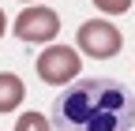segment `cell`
<instances>
[{
  "instance_id": "obj_1",
  "label": "cell",
  "mask_w": 135,
  "mask_h": 131,
  "mask_svg": "<svg viewBox=\"0 0 135 131\" xmlns=\"http://www.w3.org/2000/svg\"><path fill=\"white\" fill-rule=\"evenodd\" d=\"M49 124L56 131H131L135 94L105 75L75 79L64 94H56Z\"/></svg>"
},
{
  "instance_id": "obj_2",
  "label": "cell",
  "mask_w": 135,
  "mask_h": 131,
  "mask_svg": "<svg viewBox=\"0 0 135 131\" xmlns=\"http://www.w3.org/2000/svg\"><path fill=\"white\" fill-rule=\"evenodd\" d=\"M34 71H38V79L49 83V86H68V83H75L79 71H83L79 49H71V45H45L41 53H38Z\"/></svg>"
},
{
  "instance_id": "obj_3",
  "label": "cell",
  "mask_w": 135,
  "mask_h": 131,
  "mask_svg": "<svg viewBox=\"0 0 135 131\" xmlns=\"http://www.w3.org/2000/svg\"><path fill=\"white\" fill-rule=\"evenodd\" d=\"M60 34V15L45 4H30L15 15V38L30 41V45H53V38Z\"/></svg>"
},
{
  "instance_id": "obj_4",
  "label": "cell",
  "mask_w": 135,
  "mask_h": 131,
  "mask_svg": "<svg viewBox=\"0 0 135 131\" xmlns=\"http://www.w3.org/2000/svg\"><path fill=\"white\" fill-rule=\"evenodd\" d=\"M75 41H79V53H86V56H94V60H109V56L120 53L124 34H120L113 23H105V19H86V23L79 26Z\"/></svg>"
},
{
  "instance_id": "obj_5",
  "label": "cell",
  "mask_w": 135,
  "mask_h": 131,
  "mask_svg": "<svg viewBox=\"0 0 135 131\" xmlns=\"http://www.w3.org/2000/svg\"><path fill=\"white\" fill-rule=\"evenodd\" d=\"M26 97V86L15 71H0V112H15Z\"/></svg>"
},
{
  "instance_id": "obj_6",
  "label": "cell",
  "mask_w": 135,
  "mask_h": 131,
  "mask_svg": "<svg viewBox=\"0 0 135 131\" xmlns=\"http://www.w3.org/2000/svg\"><path fill=\"white\" fill-rule=\"evenodd\" d=\"M15 131H53V124H49L41 112H23L19 124H15Z\"/></svg>"
},
{
  "instance_id": "obj_7",
  "label": "cell",
  "mask_w": 135,
  "mask_h": 131,
  "mask_svg": "<svg viewBox=\"0 0 135 131\" xmlns=\"http://www.w3.org/2000/svg\"><path fill=\"white\" fill-rule=\"evenodd\" d=\"M94 4H98V11H105V15H124L131 8V0H94Z\"/></svg>"
},
{
  "instance_id": "obj_8",
  "label": "cell",
  "mask_w": 135,
  "mask_h": 131,
  "mask_svg": "<svg viewBox=\"0 0 135 131\" xmlns=\"http://www.w3.org/2000/svg\"><path fill=\"white\" fill-rule=\"evenodd\" d=\"M4 30H8V15H4V8H0V38H4Z\"/></svg>"
},
{
  "instance_id": "obj_9",
  "label": "cell",
  "mask_w": 135,
  "mask_h": 131,
  "mask_svg": "<svg viewBox=\"0 0 135 131\" xmlns=\"http://www.w3.org/2000/svg\"><path fill=\"white\" fill-rule=\"evenodd\" d=\"M19 4H38V0H19Z\"/></svg>"
}]
</instances>
